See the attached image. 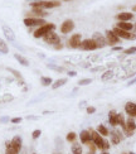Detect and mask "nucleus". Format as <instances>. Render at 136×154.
Here are the masks:
<instances>
[{
    "instance_id": "nucleus-16",
    "label": "nucleus",
    "mask_w": 136,
    "mask_h": 154,
    "mask_svg": "<svg viewBox=\"0 0 136 154\" xmlns=\"http://www.w3.org/2000/svg\"><path fill=\"white\" fill-rule=\"evenodd\" d=\"M134 18V14L132 13H127V12H122L116 15V19L118 22H130V20Z\"/></svg>"
},
{
    "instance_id": "nucleus-28",
    "label": "nucleus",
    "mask_w": 136,
    "mask_h": 154,
    "mask_svg": "<svg viewBox=\"0 0 136 154\" xmlns=\"http://www.w3.org/2000/svg\"><path fill=\"white\" fill-rule=\"evenodd\" d=\"M76 139H77V134H76L74 131H69L67 135H66V140H67L68 143H74L76 142Z\"/></svg>"
},
{
    "instance_id": "nucleus-3",
    "label": "nucleus",
    "mask_w": 136,
    "mask_h": 154,
    "mask_svg": "<svg viewBox=\"0 0 136 154\" xmlns=\"http://www.w3.org/2000/svg\"><path fill=\"white\" fill-rule=\"evenodd\" d=\"M88 130H90V134H91V140H92L96 144L97 149L102 150L105 138L101 134H98V133H97V130H93V129H88Z\"/></svg>"
},
{
    "instance_id": "nucleus-37",
    "label": "nucleus",
    "mask_w": 136,
    "mask_h": 154,
    "mask_svg": "<svg viewBox=\"0 0 136 154\" xmlns=\"http://www.w3.org/2000/svg\"><path fill=\"white\" fill-rule=\"evenodd\" d=\"M110 146H111V143L107 140V139H105V142H103V148L101 152H105V150H109L110 149Z\"/></svg>"
},
{
    "instance_id": "nucleus-49",
    "label": "nucleus",
    "mask_w": 136,
    "mask_h": 154,
    "mask_svg": "<svg viewBox=\"0 0 136 154\" xmlns=\"http://www.w3.org/2000/svg\"><path fill=\"white\" fill-rule=\"evenodd\" d=\"M101 154H110L109 150H105V152H101Z\"/></svg>"
},
{
    "instance_id": "nucleus-29",
    "label": "nucleus",
    "mask_w": 136,
    "mask_h": 154,
    "mask_svg": "<svg viewBox=\"0 0 136 154\" xmlns=\"http://www.w3.org/2000/svg\"><path fill=\"white\" fill-rule=\"evenodd\" d=\"M40 83L42 86H52V83H53V80L51 78V77H40Z\"/></svg>"
},
{
    "instance_id": "nucleus-50",
    "label": "nucleus",
    "mask_w": 136,
    "mask_h": 154,
    "mask_svg": "<svg viewBox=\"0 0 136 154\" xmlns=\"http://www.w3.org/2000/svg\"><path fill=\"white\" fill-rule=\"evenodd\" d=\"M53 154H62V153H59V152H54Z\"/></svg>"
},
{
    "instance_id": "nucleus-36",
    "label": "nucleus",
    "mask_w": 136,
    "mask_h": 154,
    "mask_svg": "<svg viewBox=\"0 0 136 154\" xmlns=\"http://www.w3.org/2000/svg\"><path fill=\"white\" fill-rule=\"evenodd\" d=\"M136 53V47H130L124 51V54H134Z\"/></svg>"
},
{
    "instance_id": "nucleus-4",
    "label": "nucleus",
    "mask_w": 136,
    "mask_h": 154,
    "mask_svg": "<svg viewBox=\"0 0 136 154\" xmlns=\"http://www.w3.org/2000/svg\"><path fill=\"white\" fill-rule=\"evenodd\" d=\"M112 32L116 34V36L120 38V39H127V41H135L136 39V34H132L131 32L122 30V29H120V28H117V27L113 28Z\"/></svg>"
},
{
    "instance_id": "nucleus-35",
    "label": "nucleus",
    "mask_w": 136,
    "mask_h": 154,
    "mask_svg": "<svg viewBox=\"0 0 136 154\" xmlns=\"http://www.w3.org/2000/svg\"><path fill=\"white\" fill-rule=\"evenodd\" d=\"M40 135H42V130H40V129H36V130H34V131L32 133V138L34 139V140L39 138Z\"/></svg>"
},
{
    "instance_id": "nucleus-34",
    "label": "nucleus",
    "mask_w": 136,
    "mask_h": 154,
    "mask_svg": "<svg viewBox=\"0 0 136 154\" xmlns=\"http://www.w3.org/2000/svg\"><path fill=\"white\" fill-rule=\"evenodd\" d=\"M92 83V78H82L78 81V86H87Z\"/></svg>"
},
{
    "instance_id": "nucleus-24",
    "label": "nucleus",
    "mask_w": 136,
    "mask_h": 154,
    "mask_svg": "<svg viewBox=\"0 0 136 154\" xmlns=\"http://www.w3.org/2000/svg\"><path fill=\"white\" fill-rule=\"evenodd\" d=\"M66 83H67V78H58L52 83V89L57 90V89H59V87H62L63 85H66Z\"/></svg>"
},
{
    "instance_id": "nucleus-38",
    "label": "nucleus",
    "mask_w": 136,
    "mask_h": 154,
    "mask_svg": "<svg viewBox=\"0 0 136 154\" xmlns=\"http://www.w3.org/2000/svg\"><path fill=\"white\" fill-rule=\"evenodd\" d=\"M86 111H87V114H88V115H92V114L96 113V107H93V106H87Z\"/></svg>"
},
{
    "instance_id": "nucleus-30",
    "label": "nucleus",
    "mask_w": 136,
    "mask_h": 154,
    "mask_svg": "<svg viewBox=\"0 0 136 154\" xmlns=\"http://www.w3.org/2000/svg\"><path fill=\"white\" fill-rule=\"evenodd\" d=\"M8 71H9V72H12L13 75L19 80V82H20V83H24V80H23V77H22V73H20L19 71H16V69H13V68H8Z\"/></svg>"
},
{
    "instance_id": "nucleus-41",
    "label": "nucleus",
    "mask_w": 136,
    "mask_h": 154,
    "mask_svg": "<svg viewBox=\"0 0 136 154\" xmlns=\"http://www.w3.org/2000/svg\"><path fill=\"white\" fill-rule=\"evenodd\" d=\"M8 121H9V118H8V116L0 118V122H3V124H5V122H8Z\"/></svg>"
},
{
    "instance_id": "nucleus-47",
    "label": "nucleus",
    "mask_w": 136,
    "mask_h": 154,
    "mask_svg": "<svg viewBox=\"0 0 136 154\" xmlns=\"http://www.w3.org/2000/svg\"><path fill=\"white\" fill-rule=\"evenodd\" d=\"M28 3H30V4H32V3H37V1H43V0H27Z\"/></svg>"
},
{
    "instance_id": "nucleus-19",
    "label": "nucleus",
    "mask_w": 136,
    "mask_h": 154,
    "mask_svg": "<svg viewBox=\"0 0 136 154\" xmlns=\"http://www.w3.org/2000/svg\"><path fill=\"white\" fill-rule=\"evenodd\" d=\"M79 140H81V144H87L88 142H91L90 130H82L79 133Z\"/></svg>"
},
{
    "instance_id": "nucleus-45",
    "label": "nucleus",
    "mask_w": 136,
    "mask_h": 154,
    "mask_svg": "<svg viewBox=\"0 0 136 154\" xmlns=\"http://www.w3.org/2000/svg\"><path fill=\"white\" fill-rule=\"evenodd\" d=\"M28 120H38V116H27Z\"/></svg>"
},
{
    "instance_id": "nucleus-13",
    "label": "nucleus",
    "mask_w": 136,
    "mask_h": 154,
    "mask_svg": "<svg viewBox=\"0 0 136 154\" xmlns=\"http://www.w3.org/2000/svg\"><path fill=\"white\" fill-rule=\"evenodd\" d=\"M1 29H3V33H4L5 38H6V39H8L9 42H14V41H15V34H14L13 29H12V28H10L9 25H6V24H3Z\"/></svg>"
},
{
    "instance_id": "nucleus-55",
    "label": "nucleus",
    "mask_w": 136,
    "mask_h": 154,
    "mask_svg": "<svg viewBox=\"0 0 136 154\" xmlns=\"http://www.w3.org/2000/svg\"><path fill=\"white\" fill-rule=\"evenodd\" d=\"M66 1H69V0H66Z\"/></svg>"
},
{
    "instance_id": "nucleus-48",
    "label": "nucleus",
    "mask_w": 136,
    "mask_h": 154,
    "mask_svg": "<svg viewBox=\"0 0 136 154\" xmlns=\"http://www.w3.org/2000/svg\"><path fill=\"white\" fill-rule=\"evenodd\" d=\"M86 105V101H81V102H79V107H83Z\"/></svg>"
},
{
    "instance_id": "nucleus-21",
    "label": "nucleus",
    "mask_w": 136,
    "mask_h": 154,
    "mask_svg": "<svg viewBox=\"0 0 136 154\" xmlns=\"http://www.w3.org/2000/svg\"><path fill=\"white\" fill-rule=\"evenodd\" d=\"M71 153L72 154H82L83 153V148H82L81 143H77V142L72 143V145H71Z\"/></svg>"
},
{
    "instance_id": "nucleus-12",
    "label": "nucleus",
    "mask_w": 136,
    "mask_h": 154,
    "mask_svg": "<svg viewBox=\"0 0 136 154\" xmlns=\"http://www.w3.org/2000/svg\"><path fill=\"white\" fill-rule=\"evenodd\" d=\"M10 145L13 146V149L15 150L16 153H20V152H22V149H23V140H22V138H20L19 135H15L12 140H10Z\"/></svg>"
},
{
    "instance_id": "nucleus-33",
    "label": "nucleus",
    "mask_w": 136,
    "mask_h": 154,
    "mask_svg": "<svg viewBox=\"0 0 136 154\" xmlns=\"http://www.w3.org/2000/svg\"><path fill=\"white\" fill-rule=\"evenodd\" d=\"M47 67L51 68V69H53V71H57V72H66V69L63 67H59V66H57V65L49 63V65H47Z\"/></svg>"
},
{
    "instance_id": "nucleus-27",
    "label": "nucleus",
    "mask_w": 136,
    "mask_h": 154,
    "mask_svg": "<svg viewBox=\"0 0 136 154\" xmlns=\"http://www.w3.org/2000/svg\"><path fill=\"white\" fill-rule=\"evenodd\" d=\"M0 53H3V54H8L9 53L8 44H6L5 41H3L1 38H0Z\"/></svg>"
},
{
    "instance_id": "nucleus-2",
    "label": "nucleus",
    "mask_w": 136,
    "mask_h": 154,
    "mask_svg": "<svg viewBox=\"0 0 136 154\" xmlns=\"http://www.w3.org/2000/svg\"><path fill=\"white\" fill-rule=\"evenodd\" d=\"M124 131L125 136H132L134 135V133L136 130V122L134 120V118H128L126 122H125V126L121 128Z\"/></svg>"
},
{
    "instance_id": "nucleus-14",
    "label": "nucleus",
    "mask_w": 136,
    "mask_h": 154,
    "mask_svg": "<svg viewBox=\"0 0 136 154\" xmlns=\"http://www.w3.org/2000/svg\"><path fill=\"white\" fill-rule=\"evenodd\" d=\"M110 136H111V143H112L113 145H117V144H120L121 140L124 139V135L121 134L120 131H117V130H112L110 133Z\"/></svg>"
},
{
    "instance_id": "nucleus-57",
    "label": "nucleus",
    "mask_w": 136,
    "mask_h": 154,
    "mask_svg": "<svg viewBox=\"0 0 136 154\" xmlns=\"http://www.w3.org/2000/svg\"><path fill=\"white\" fill-rule=\"evenodd\" d=\"M135 118H136V116H135Z\"/></svg>"
},
{
    "instance_id": "nucleus-7",
    "label": "nucleus",
    "mask_w": 136,
    "mask_h": 154,
    "mask_svg": "<svg viewBox=\"0 0 136 154\" xmlns=\"http://www.w3.org/2000/svg\"><path fill=\"white\" fill-rule=\"evenodd\" d=\"M92 39H93V42H95L96 45H97V50L103 48V47H106V45H107L106 37H105L102 33H100V32H95V33H93L92 34Z\"/></svg>"
},
{
    "instance_id": "nucleus-22",
    "label": "nucleus",
    "mask_w": 136,
    "mask_h": 154,
    "mask_svg": "<svg viewBox=\"0 0 136 154\" xmlns=\"http://www.w3.org/2000/svg\"><path fill=\"white\" fill-rule=\"evenodd\" d=\"M14 58H15L22 66H24V67H28V66H29V61H28V59L24 57V56H22V54L15 53V54H14Z\"/></svg>"
},
{
    "instance_id": "nucleus-52",
    "label": "nucleus",
    "mask_w": 136,
    "mask_h": 154,
    "mask_svg": "<svg viewBox=\"0 0 136 154\" xmlns=\"http://www.w3.org/2000/svg\"><path fill=\"white\" fill-rule=\"evenodd\" d=\"M127 154H136V153H134V152H130V153H127Z\"/></svg>"
},
{
    "instance_id": "nucleus-42",
    "label": "nucleus",
    "mask_w": 136,
    "mask_h": 154,
    "mask_svg": "<svg viewBox=\"0 0 136 154\" xmlns=\"http://www.w3.org/2000/svg\"><path fill=\"white\" fill-rule=\"evenodd\" d=\"M112 51H122V47H121V45H113L112 47Z\"/></svg>"
},
{
    "instance_id": "nucleus-26",
    "label": "nucleus",
    "mask_w": 136,
    "mask_h": 154,
    "mask_svg": "<svg viewBox=\"0 0 136 154\" xmlns=\"http://www.w3.org/2000/svg\"><path fill=\"white\" fill-rule=\"evenodd\" d=\"M86 145H87V149H88L87 154H96V153H97V146H96V144H95V143H93L92 140L88 142Z\"/></svg>"
},
{
    "instance_id": "nucleus-56",
    "label": "nucleus",
    "mask_w": 136,
    "mask_h": 154,
    "mask_svg": "<svg viewBox=\"0 0 136 154\" xmlns=\"http://www.w3.org/2000/svg\"><path fill=\"white\" fill-rule=\"evenodd\" d=\"M33 154H36V153H33Z\"/></svg>"
},
{
    "instance_id": "nucleus-9",
    "label": "nucleus",
    "mask_w": 136,
    "mask_h": 154,
    "mask_svg": "<svg viewBox=\"0 0 136 154\" xmlns=\"http://www.w3.org/2000/svg\"><path fill=\"white\" fill-rule=\"evenodd\" d=\"M79 50H82V51H96L97 45H96L95 42H93L92 38H88V39H85V41L81 42Z\"/></svg>"
},
{
    "instance_id": "nucleus-11",
    "label": "nucleus",
    "mask_w": 136,
    "mask_h": 154,
    "mask_svg": "<svg viewBox=\"0 0 136 154\" xmlns=\"http://www.w3.org/2000/svg\"><path fill=\"white\" fill-rule=\"evenodd\" d=\"M73 29H74V22H73L72 19L64 20V22L62 23V25H61V33H63V34L71 33Z\"/></svg>"
},
{
    "instance_id": "nucleus-31",
    "label": "nucleus",
    "mask_w": 136,
    "mask_h": 154,
    "mask_svg": "<svg viewBox=\"0 0 136 154\" xmlns=\"http://www.w3.org/2000/svg\"><path fill=\"white\" fill-rule=\"evenodd\" d=\"M5 154H19V153H16L15 150L13 149V146L10 145V142H6L5 143Z\"/></svg>"
},
{
    "instance_id": "nucleus-18",
    "label": "nucleus",
    "mask_w": 136,
    "mask_h": 154,
    "mask_svg": "<svg viewBox=\"0 0 136 154\" xmlns=\"http://www.w3.org/2000/svg\"><path fill=\"white\" fill-rule=\"evenodd\" d=\"M115 27L120 28V29H122V30H126V32H131V30L134 29V24H131L130 22H118Z\"/></svg>"
},
{
    "instance_id": "nucleus-8",
    "label": "nucleus",
    "mask_w": 136,
    "mask_h": 154,
    "mask_svg": "<svg viewBox=\"0 0 136 154\" xmlns=\"http://www.w3.org/2000/svg\"><path fill=\"white\" fill-rule=\"evenodd\" d=\"M105 37H106V42L107 44L111 45V47H113V45H116L120 43V38H118L116 34H115L112 30H106V34H105Z\"/></svg>"
},
{
    "instance_id": "nucleus-25",
    "label": "nucleus",
    "mask_w": 136,
    "mask_h": 154,
    "mask_svg": "<svg viewBox=\"0 0 136 154\" xmlns=\"http://www.w3.org/2000/svg\"><path fill=\"white\" fill-rule=\"evenodd\" d=\"M112 77H113V71H111V69H107V71H105L102 73V76H101V80L106 82V81H110Z\"/></svg>"
},
{
    "instance_id": "nucleus-43",
    "label": "nucleus",
    "mask_w": 136,
    "mask_h": 154,
    "mask_svg": "<svg viewBox=\"0 0 136 154\" xmlns=\"http://www.w3.org/2000/svg\"><path fill=\"white\" fill-rule=\"evenodd\" d=\"M55 142H58V148H59V149H62V146H63V145H62L61 138H57V139H55Z\"/></svg>"
},
{
    "instance_id": "nucleus-32",
    "label": "nucleus",
    "mask_w": 136,
    "mask_h": 154,
    "mask_svg": "<svg viewBox=\"0 0 136 154\" xmlns=\"http://www.w3.org/2000/svg\"><path fill=\"white\" fill-rule=\"evenodd\" d=\"M125 122H126V119H125L124 114H117V125H120L121 128L125 126Z\"/></svg>"
},
{
    "instance_id": "nucleus-17",
    "label": "nucleus",
    "mask_w": 136,
    "mask_h": 154,
    "mask_svg": "<svg viewBox=\"0 0 136 154\" xmlns=\"http://www.w3.org/2000/svg\"><path fill=\"white\" fill-rule=\"evenodd\" d=\"M29 14L33 15V18H42V19L48 15V13L44 12V9H40V8H33L32 13H29Z\"/></svg>"
},
{
    "instance_id": "nucleus-23",
    "label": "nucleus",
    "mask_w": 136,
    "mask_h": 154,
    "mask_svg": "<svg viewBox=\"0 0 136 154\" xmlns=\"http://www.w3.org/2000/svg\"><path fill=\"white\" fill-rule=\"evenodd\" d=\"M97 133L102 135L103 138H107V136H110V130L106 126H105L103 124H100L98 126H97Z\"/></svg>"
},
{
    "instance_id": "nucleus-39",
    "label": "nucleus",
    "mask_w": 136,
    "mask_h": 154,
    "mask_svg": "<svg viewBox=\"0 0 136 154\" xmlns=\"http://www.w3.org/2000/svg\"><path fill=\"white\" fill-rule=\"evenodd\" d=\"M22 120H23L22 118H12L10 119V122H12V124H20Z\"/></svg>"
},
{
    "instance_id": "nucleus-46",
    "label": "nucleus",
    "mask_w": 136,
    "mask_h": 154,
    "mask_svg": "<svg viewBox=\"0 0 136 154\" xmlns=\"http://www.w3.org/2000/svg\"><path fill=\"white\" fill-rule=\"evenodd\" d=\"M134 83H136V78H134V80H131V81H130V82H128V83H127V85H128V86H131V85H134Z\"/></svg>"
},
{
    "instance_id": "nucleus-51",
    "label": "nucleus",
    "mask_w": 136,
    "mask_h": 154,
    "mask_svg": "<svg viewBox=\"0 0 136 154\" xmlns=\"http://www.w3.org/2000/svg\"><path fill=\"white\" fill-rule=\"evenodd\" d=\"M132 10H134V12H136V6H134V8H132Z\"/></svg>"
},
{
    "instance_id": "nucleus-5",
    "label": "nucleus",
    "mask_w": 136,
    "mask_h": 154,
    "mask_svg": "<svg viewBox=\"0 0 136 154\" xmlns=\"http://www.w3.org/2000/svg\"><path fill=\"white\" fill-rule=\"evenodd\" d=\"M44 24H47V22H45L44 19L42 18H33V16H28V18L24 19V25L25 27H42L44 25Z\"/></svg>"
},
{
    "instance_id": "nucleus-53",
    "label": "nucleus",
    "mask_w": 136,
    "mask_h": 154,
    "mask_svg": "<svg viewBox=\"0 0 136 154\" xmlns=\"http://www.w3.org/2000/svg\"><path fill=\"white\" fill-rule=\"evenodd\" d=\"M134 29H136V25H134Z\"/></svg>"
},
{
    "instance_id": "nucleus-1",
    "label": "nucleus",
    "mask_w": 136,
    "mask_h": 154,
    "mask_svg": "<svg viewBox=\"0 0 136 154\" xmlns=\"http://www.w3.org/2000/svg\"><path fill=\"white\" fill-rule=\"evenodd\" d=\"M54 29H55V24L47 23V24H44V25H42V27H38L36 29V32L33 33V37L34 38H43L45 34H48L49 32H53Z\"/></svg>"
},
{
    "instance_id": "nucleus-10",
    "label": "nucleus",
    "mask_w": 136,
    "mask_h": 154,
    "mask_svg": "<svg viewBox=\"0 0 136 154\" xmlns=\"http://www.w3.org/2000/svg\"><path fill=\"white\" fill-rule=\"evenodd\" d=\"M81 42H82V36L79 33H77V34H73V36L69 38L68 44L73 50H77V48H79V45H81Z\"/></svg>"
},
{
    "instance_id": "nucleus-44",
    "label": "nucleus",
    "mask_w": 136,
    "mask_h": 154,
    "mask_svg": "<svg viewBox=\"0 0 136 154\" xmlns=\"http://www.w3.org/2000/svg\"><path fill=\"white\" fill-rule=\"evenodd\" d=\"M101 69H103V68L102 67H95V68L91 69V71H92V72H97V71H101Z\"/></svg>"
},
{
    "instance_id": "nucleus-20",
    "label": "nucleus",
    "mask_w": 136,
    "mask_h": 154,
    "mask_svg": "<svg viewBox=\"0 0 136 154\" xmlns=\"http://www.w3.org/2000/svg\"><path fill=\"white\" fill-rule=\"evenodd\" d=\"M109 122L112 128L117 126V113L115 110H111L109 113Z\"/></svg>"
},
{
    "instance_id": "nucleus-54",
    "label": "nucleus",
    "mask_w": 136,
    "mask_h": 154,
    "mask_svg": "<svg viewBox=\"0 0 136 154\" xmlns=\"http://www.w3.org/2000/svg\"><path fill=\"white\" fill-rule=\"evenodd\" d=\"M122 154H127V153H122Z\"/></svg>"
},
{
    "instance_id": "nucleus-6",
    "label": "nucleus",
    "mask_w": 136,
    "mask_h": 154,
    "mask_svg": "<svg viewBox=\"0 0 136 154\" xmlns=\"http://www.w3.org/2000/svg\"><path fill=\"white\" fill-rule=\"evenodd\" d=\"M43 41L45 42L47 44H51V45H57V44H61V38L57 33L54 32H49L48 34H45L43 37Z\"/></svg>"
},
{
    "instance_id": "nucleus-15",
    "label": "nucleus",
    "mask_w": 136,
    "mask_h": 154,
    "mask_svg": "<svg viewBox=\"0 0 136 154\" xmlns=\"http://www.w3.org/2000/svg\"><path fill=\"white\" fill-rule=\"evenodd\" d=\"M125 111H126V114L130 118H135L136 116V104L131 102V101L126 102V105H125Z\"/></svg>"
},
{
    "instance_id": "nucleus-40",
    "label": "nucleus",
    "mask_w": 136,
    "mask_h": 154,
    "mask_svg": "<svg viewBox=\"0 0 136 154\" xmlns=\"http://www.w3.org/2000/svg\"><path fill=\"white\" fill-rule=\"evenodd\" d=\"M67 75L69 77H76V76H77V72H76V71H67Z\"/></svg>"
}]
</instances>
